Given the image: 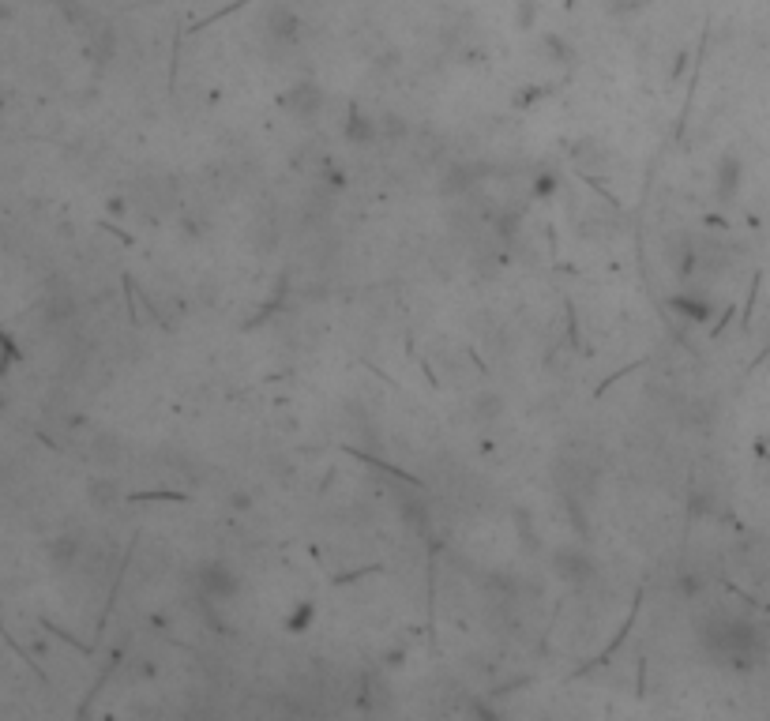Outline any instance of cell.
<instances>
[{"instance_id":"30bf717a","label":"cell","mask_w":770,"mask_h":721,"mask_svg":"<svg viewBox=\"0 0 770 721\" xmlns=\"http://www.w3.org/2000/svg\"><path fill=\"white\" fill-rule=\"evenodd\" d=\"M571 162H575L579 169L605 162V147H601V139H594V136L575 139V143H571Z\"/></svg>"},{"instance_id":"e0dca14e","label":"cell","mask_w":770,"mask_h":721,"mask_svg":"<svg viewBox=\"0 0 770 721\" xmlns=\"http://www.w3.org/2000/svg\"><path fill=\"white\" fill-rule=\"evenodd\" d=\"M49 320L53 323L72 320V301H68V297H53V301H49Z\"/></svg>"},{"instance_id":"cb8c5ba5","label":"cell","mask_w":770,"mask_h":721,"mask_svg":"<svg viewBox=\"0 0 770 721\" xmlns=\"http://www.w3.org/2000/svg\"><path fill=\"white\" fill-rule=\"evenodd\" d=\"M109 215H124V200H109Z\"/></svg>"},{"instance_id":"44dd1931","label":"cell","mask_w":770,"mask_h":721,"mask_svg":"<svg viewBox=\"0 0 770 721\" xmlns=\"http://www.w3.org/2000/svg\"><path fill=\"white\" fill-rule=\"evenodd\" d=\"M639 8H643V0H609L613 16H628V12H639Z\"/></svg>"},{"instance_id":"7c38bea8","label":"cell","mask_w":770,"mask_h":721,"mask_svg":"<svg viewBox=\"0 0 770 721\" xmlns=\"http://www.w3.org/2000/svg\"><path fill=\"white\" fill-rule=\"evenodd\" d=\"M541 53L549 57L553 64H571L575 61V49L560 38V34H541Z\"/></svg>"},{"instance_id":"52a82bcc","label":"cell","mask_w":770,"mask_h":721,"mask_svg":"<svg viewBox=\"0 0 770 721\" xmlns=\"http://www.w3.org/2000/svg\"><path fill=\"white\" fill-rule=\"evenodd\" d=\"M740 181H744V166H740L737 154H725L718 169H714V196L722 203H729L740 192Z\"/></svg>"},{"instance_id":"277c9868","label":"cell","mask_w":770,"mask_h":721,"mask_svg":"<svg viewBox=\"0 0 770 721\" xmlns=\"http://www.w3.org/2000/svg\"><path fill=\"white\" fill-rule=\"evenodd\" d=\"M282 106H286V113H290L293 121L312 124L320 117V109H324V91H320L312 79H301V83H293L290 91H286Z\"/></svg>"},{"instance_id":"3957f363","label":"cell","mask_w":770,"mask_h":721,"mask_svg":"<svg viewBox=\"0 0 770 721\" xmlns=\"http://www.w3.org/2000/svg\"><path fill=\"white\" fill-rule=\"evenodd\" d=\"M200 590L211 601H230L241 594V575L226 560H207L200 568Z\"/></svg>"},{"instance_id":"ffe728a7","label":"cell","mask_w":770,"mask_h":721,"mask_svg":"<svg viewBox=\"0 0 770 721\" xmlns=\"http://www.w3.org/2000/svg\"><path fill=\"white\" fill-rule=\"evenodd\" d=\"M387 139H402L406 136V121H402L399 113H391V117H384V128H380Z\"/></svg>"},{"instance_id":"9a60e30c","label":"cell","mask_w":770,"mask_h":721,"mask_svg":"<svg viewBox=\"0 0 770 721\" xmlns=\"http://www.w3.org/2000/svg\"><path fill=\"white\" fill-rule=\"evenodd\" d=\"M94 459L98 462H117L121 455H117V440L113 436H98L94 440Z\"/></svg>"},{"instance_id":"8992f818","label":"cell","mask_w":770,"mask_h":721,"mask_svg":"<svg viewBox=\"0 0 770 721\" xmlns=\"http://www.w3.org/2000/svg\"><path fill=\"white\" fill-rule=\"evenodd\" d=\"M267 34L278 46H297L301 42V16L293 8H286V4H275L267 12Z\"/></svg>"},{"instance_id":"9c48e42d","label":"cell","mask_w":770,"mask_h":721,"mask_svg":"<svg viewBox=\"0 0 770 721\" xmlns=\"http://www.w3.org/2000/svg\"><path fill=\"white\" fill-rule=\"evenodd\" d=\"M76 560H79V537L61 534L49 541V564H53L57 571H72L76 568Z\"/></svg>"},{"instance_id":"4fadbf2b","label":"cell","mask_w":770,"mask_h":721,"mask_svg":"<svg viewBox=\"0 0 770 721\" xmlns=\"http://www.w3.org/2000/svg\"><path fill=\"white\" fill-rule=\"evenodd\" d=\"M474 188V169L470 166H451L444 173V192L447 196H459V192H470Z\"/></svg>"},{"instance_id":"8fae6325","label":"cell","mask_w":770,"mask_h":721,"mask_svg":"<svg viewBox=\"0 0 770 721\" xmlns=\"http://www.w3.org/2000/svg\"><path fill=\"white\" fill-rule=\"evenodd\" d=\"M87 500L106 511V507H113L121 500V489H117V481H109V477H94L91 485H87Z\"/></svg>"},{"instance_id":"5b68a950","label":"cell","mask_w":770,"mask_h":721,"mask_svg":"<svg viewBox=\"0 0 770 721\" xmlns=\"http://www.w3.org/2000/svg\"><path fill=\"white\" fill-rule=\"evenodd\" d=\"M669 308L680 312L684 320H692V323H707V320H714V312H718V305L710 301V293H703V290L673 293V297H669Z\"/></svg>"},{"instance_id":"603a6c76","label":"cell","mask_w":770,"mask_h":721,"mask_svg":"<svg viewBox=\"0 0 770 721\" xmlns=\"http://www.w3.org/2000/svg\"><path fill=\"white\" fill-rule=\"evenodd\" d=\"M230 507H233V511H248V507H252V496H248V492H233Z\"/></svg>"},{"instance_id":"ac0fdd59","label":"cell","mask_w":770,"mask_h":721,"mask_svg":"<svg viewBox=\"0 0 770 721\" xmlns=\"http://www.w3.org/2000/svg\"><path fill=\"white\" fill-rule=\"evenodd\" d=\"M308 620H312V601H301V605L293 609V616H290V624H286V628H290V631H305Z\"/></svg>"},{"instance_id":"7402d4cb","label":"cell","mask_w":770,"mask_h":721,"mask_svg":"<svg viewBox=\"0 0 770 721\" xmlns=\"http://www.w3.org/2000/svg\"><path fill=\"white\" fill-rule=\"evenodd\" d=\"M556 188V173H541L538 181H534V196H549Z\"/></svg>"},{"instance_id":"d6986e66","label":"cell","mask_w":770,"mask_h":721,"mask_svg":"<svg viewBox=\"0 0 770 721\" xmlns=\"http://www.w3.org/2000/svg\"><path fill=\"white\" fill-rule=\"evenodd\" d=\"M500 410H504V402L496 399V395H485V399H478V417H481V421H493Z\"/></svg>"},{"instance_id":"5bb4252c","label":"cell","mask_w":770,"mask_h":721,"mask_svg":"<svg viewBox=\"0 0 770 721\" xmlns=\"http://www.w3.org/2000/svg\"><path fill=\"white\" fill-rule=\"evenodd\" d=\"M538 12H541V0H519V12H515V23H519V31H534V23H538Z\"/></svg>"},{"instance_id":"2e32d148","label":"cell","mask_w":770,"mask_h":721,"mask_svg":"<svg viewBox=\"0 0 770 721\" xmlns=\"http://www.w3.org/2000/svg\"><path fill=\"white\" fill-rule=\"evenodd\" d=\"M677 586H680V594L684 598H699L703 594V579H699V571H684L677 579Z\"/></svg>"},{"instance_id":"ba28073f","label":"cell","mask_w":770,"mask_h":721,"mask_svg":"<svg viewBox=\"0 0 770 721\" xmlns=\"http://www.w3.org/2000/svg\"><path fill=\"white\" fill-rule=\"evenodd\" d=\"M342 136H346V143H354V147H372V143L380 139V124L372 121L369 113H361V109H350V117H346V128H342Z\"/></svg>"},{"instance_id":"6da1fadb","label":"cell","mask_w":770,"mask_h":721,"mask_svg":"<svg viewBox=\"0 0 770 721\" xmlns=\"http://www.w3.org/2000/svg\"><path fill=\"white\" fill-rule=\"evenodd\" d=\"M699 639H703V646L714 658H722L725 665H737V669H752L759 654H763L752 624L729 620V616H710L703 631H699Z\"/></svg>"},{"instance_id":"7a4b0ae2","label":"cell","mask_w":770,"mask_h":721,"mask_svg":"<svg viewBox=\"0 0 770 721\" xmlns=\"http://www.w3.org/2000/svg\"><path fill=\"white\" fill-rule=\"evenodd\" d=\"M549 568H553V575L560 583H571V586H583L598 575V564H594V556L586 553L583 545H560V549H553Z\"/></svg>"}]
</instances>
